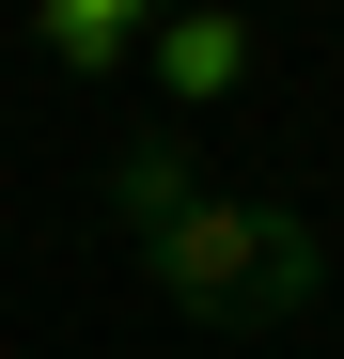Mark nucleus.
I'll return each instance as SVG.
<instances>
[{"instance_id": "obj_1", "label": "nucleus", "mask_w": 344, "mask_h": 359, "mask_svg": "<svg viewBox=\"0 0 344 359\" xmlns=\"http://www.w3.org/2000/svg\"><path fill=\"white\" fill-rule=\"evenodd\" d=\"M141 266H157V297H172L188 328H298L313 297H329V234H313L298 203H235V188H204Z\"/></svg>"}, {"instance_id": "obj_2", "label": "nucleus", "mask_w": 344, "mask_h": 359, "mask_svg": "<svg viewBox=\"0 0 344 359\" xmlns=\"http://www.w3.org/2000/svg\"><path fill=\"white\" fill-rule=\"evenodd\" d=\"M188 203H204V156L172 141V126H157V141H126V156H110V219H126L141 250H157V234L188 219Z\"/></svg>"}, {"instance_id": "obj_3", "label": "nucleus", "mask_w": 344, "mask_h": 359, "mask_svg": "<svg viewBox=\"0 0 344 359\" xmlns=\"http://www.w3.org/2000/svg\"><path fill=\"white\" fill-rule=\"evenodd\" d=\"M47 47H63L79 79H110V63L141 47V0H47Z\"/></svg>"}, {"instance_id": "obj_4", "label": "nucleus", "mask_w": 344, "mask_h": 359, "mask_svg": "<svg viewBox=\"0 0 344 359\" xmlns=\"http://www.w3.org/2000/svg\"><path fill=\"white\" fill-rule=\"evenodd\" d=\"M157 79L172 94H219V79H235V16H172L157 32Z\"/></svg>"}]
</instances>
